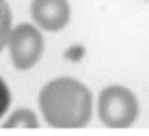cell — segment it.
<instances>
[{
	"label": "cell",
	"instance_id": "cell-5",
	"mask_svg": "<svg viewBox=\"0 0 149 136\" xmlns=\"http://www.w3.org/2000/svg\"><path fill=\"white\" fill-rule=\"evenodd\" d=\"M5 128H15V126H21V128H37L39 126V120H37L36 114L29 109H18L11 117L5 122Z\"/></svg>",
	"mask_w": 149,
	"mask_h": 136
},
{
	"label": "cell",
	"instance_id": "cell-6",
	"mask_svg": "<svg viewBox=\"0 0 149 136\" xmlns=\"http://www.w3.org/2000/svg\"><path fill=\"white\" fill-rule=\"evenodd\" d=\"M10 24H11V11L7 0H0V50L8 43L10 39Z\"/></svg>",
	"mask_w": 149,
	"mask_h": 136
},
{
	"label": "cell",
	"instance_id": "cell-4",
	"mask_svg": "<svg viewBox=\"0 0 149 136\" xmlns=\"http://www.w3.org/2000/svg\"><path fill=\"white\" fill-rule=\"evenodd\" d=\"M31 15L42 29L55 32L68 24L71 10L68 0H34Z\"/></svg>",
	"mask_w": 149,
	"mask_h": 136
},
{
	"label": "cell",
	"instance_id": "cell-3",
	"mask_svg": "<svg viewBox=\"0 0 149 136\" xmlns=\"http://www.w3.org/2000/svg\"><path fill=\"white\" fill-rule=\"evenodd\" d=\"M8 46L15 67L26 71L40 59L43 51V39L34 26L23 23L10 32Z\"/></svg>",
	"mask_w": 149,
	"mask_h": 136
},
{
	"label": "cell",
	"instance_id": "cell-2",
	"mask_svg": "<svg viewBox=\"0 0 149 136\" xmlns=\"http://www.w3.org/2000/svg\"><path fill=\"white\" fill-rule=\"evenodd\" d=\"M98 114L104 125L111 128H127L136 120L138 101L125 87H107L101 91Z\"/></svg>",
	"mask_w": 149,
	"mask_h": 136
},
{
	"label": "cell",
	"instance_id": "cell-7",
	"mask_svg": "<svg viewBox=\"0 0 149 136\" xmlns=\"http://www.w3.org/2000/svg\"><path fill=\"white\" fill-rule=\"evenodd\" d=\"M8 106H10V91L7 83L0 78V117L8 110Z\"/></svg>",
	"mask_w": 149,
	"mask_h": 136
},
{
	"label": "cell",
	"instance_id": "cell-1",
	"mask_svg": "<svg viewBox=\"0 0 149 136\" xmlns=\"http://www.w3.org/2000/svg\"><path fill=\"white\" fill-rule=\"evenodd\" d=\"M47 123L56 128H80L90 122L91 93L85 85L69 77L50 82L39 98Z\"/></svg>",
	"mask_w": 149,
	"mask_h": 136
}]
</instances>
